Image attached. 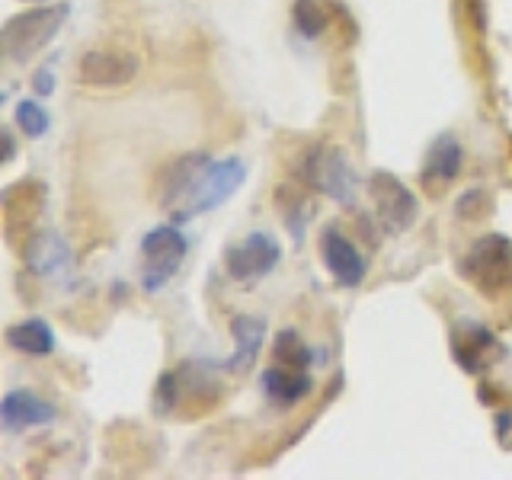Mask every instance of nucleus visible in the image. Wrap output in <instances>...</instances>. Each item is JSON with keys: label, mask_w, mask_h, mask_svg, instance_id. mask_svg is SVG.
Instances as JSON below:
<instances>
[{"label": "nucleus", "mask_w": 512, "mask_h": 480, "mask_svg": "<svg viewBox=\"0 0 512 480\" xmlns=\"http://www.w3.org/2000/svg\"><path fill=\"white\" fill-rule=\"evenodd\" d=\"M26 269L39 279H61L71 269V247L58 231H39L26 240L23 250Z\"/></svg>", "instance_id": "obj_11"}, {"label": "nucleus", "mask_w": 512, "mask_h": 480, "mask_svg": "<svg viewBox=\"0 0 512 480\" xmlns=\"http://www.w3.org/2000/svg\"><path fill=\"white\" fill-rule=\"evenodd\" d=\"M461 164H464L461 144L452 135H439L436 144H432L429 154H426L423 183L426 186H448V183H455L458 173H461ZM432 192H436V189H432Z\"/></svg>", "instance_id": "obj_16"}, {"label": "nucleus", "mask_w": 512, "mask_h": 480, "mask_svg": "<svg viewBox=\"0 0 512 480\" xmlns=\"http://www.w3.org/2000/svg\"><path fill=\"white\" fill-rule=\"evenodd\" d=\"M32 87H36L39 96H52L55 93V74H52V68L36 71V77H32Z\"/></svg>", "instance_id": "obj_22"}, {"label": "nucleus", "mask_w": 512, "mask_h": 480, "mask_svg": "<svg viewBox=\"0 0 512 480\" xmlns=\"http://www.w3.org/2000/svg\"><path fill=\"white\" fill-rule=\"evenodd\" d=\"M455 362L464 368V372H480L484 365H490V359L500 352V340L480 324H461L455 330Z\"/></svg>", "instance_id": "obj_14"}, {"label": "nucleus", "mask_w": 512, "mask_h": 480, "mask_svg": "<svg viewBox=\"0 0 512 480\" xmlns=\"http://www.w3.org/2000/svg\"><path fill=\"white\" fill-rule=\"evenodd\" d=\"M16 125H20V132L26 138H42L48 132V125H52V119H48V112L36 100H23L16 106Z\"/></svg>", "instance_id": "obj_20"}, {"label": "nucleus", "mask_w": 512, "mask_h": 480, "mask_svg": "<svg viewBox=\"0 0 512 480\" xmlns=\"http://www.w3.org/2000/svg\"><path fill=\"white\" fill-rule=\"evenodd\" d=\"M247 183V164L240 157H224V160H208L202 180L192 192V215H208L221 208L228 199L237 196V189Z\"/></svg>", "instance_id": "obj_7"}, {"label": "nucleus", "mask_w": 512, "mask_h": 480, "mask_svg": "<svg viewBox=\"0 0 512 480\" xmlns=\"http://www.w3.org/2000/svg\"><path fill=\"white\" fill-rule=\"evenodd\" d=\"M301 176L304 183H311L314 189L327 192L333 202L340 205H352L356 202V170H352L349 157L340 148H327V144H317L308 154H304L301 164Z\"/></svg>", "instance_id": "obj_4"}, {"label": "nucleus", "mask_w": 512, "mask_h": 480, "mask_svg": "<svg viewBox=\"0 0 512 480\" xmlns=\"http://www.w3.org/2000/svg\"><path fill=\"white\" fill-rule=\"evenodd\" d=\"M208 167V157L205 154H186L180 160H173V164L160 173V189H157V199L160 205L167 208L173 215V221H186L192 218L189 205H192V192H196L202 173Z\"/></svg>", "instance_id": "obj_8"}, {"label": "nucleus", "mask_w": 512, "mask_h": 480, "mask_svg": "<svg viewBox=\"0 0 512 480\" xmlns=\"http://www.w3.org/2000/svg\"><path fill=\"white\" fill-rule=\"evenodd\" d=\"M320 260H324L327 272L343 288H359L368 276L365 256L336 228H324V234H320Z\"/></svg>", "instance_id": "obj_10"}, {"label": "nucleus", "mask_w": 512, "mask_h": 480, "mask_svg": "<svg viewBox=\"0 0 512 480\" xmlns=\"http://www.w3.org/2000/svg\"><path fill=\"white\" fill-rule=\"evenodd\" d=\"M7 346L23 356H48L55 349V330L42 317H26L20 324L7 327Z\"/></svg>", "instance_id": "obj_17"}, {"label": "nucleus", "mask_w": 512, "mask_h": 480, "mask_svg": "<svg viewBox=\"0 0 512 480\" xmlns=\"http://www.w3.org/2000/svg\"><path fill=\"white\" fill-rule=\"evenodd\" d=\"M282 260V247L279 240L266 234V231H253L247 234L240 244H231L224 250V272L234 282H256L266 279L272 269Z\"/></svg>", "instance_id": "obj_6"}, {"label": "nucleus", "mask_w": 512, "mask_h": 480, "mask_svg": "<svg viewBox=\"0 0 512 480\" xmlns=\"http://www.w3.org/2000/svg\"><path fill=\"white\" fill-rule=\"evenodd\" d=\"M189 253L186 234L176 224H157L141 240V288L144 292H160L176 272H180L183 260Z\"/></svg>", "instance_id": "obj_3"}, {"label": "nucleus", "mask_w": 512, "mask_h": 480, "mask_svg": "<svg viewBox=\"0 0 512 480\" xmlns=\"http://www.w3.org/2000/svg\"><path fill=\"white\" fill-rule=\"evenodd\" d=\"M138 74V58L112 48H93L77 61V80L84 87H125Z\"/></svg>", "instance_id": "obj_9"}, {"label": "nucleus", "mask_w": 512, "mask_h": 480, "mask_svg": "<svg viewBox=\"0 0 512 480\" xmlns=\"http://www.w3.org/2000/svg\"><path fill=\"white\" fill-rule=\"evenodd\" d=\"M272 365L308 372V365H311V349H308V343H304L295 330H282L276 336V346H272Z\"/></svg>", "instance_id": "obj_18"}, {"label": "nucleus", "mask_w": 512, "mask_h": 480, "mask_svg": "<svg viewBox=\"0 0 512 480\" xmlns=\"http://www.w3.org/2000/svg\"><path fill=\"white\" fill-rule=\"evenodd\" d=\"M487 196H484V192H480V189H471L468 192V196H464L461 202H458V215H464V218H480V215H484V208H480L477 202H484Z\"/></svg>", "instance_id": "obj_21"}, {"label": "nucleus", "mask_w": 512, "mask_h": 480, "mask_svg": "<svg viewBox=\"0 0 512 480\" xmlns=\"http://www.w3.org/2000/svg\"><path fill=\"white\" fill-rule=\"evenodd\" d=\"M330 26V13L317 0H298L295 4V29L304 39H320Z\"/></svg>", "instance_id": "obj_19"}, {"label": "nucleus", "mask_w": 512, "mask_h": 480, "mask_svg": "<svg viewBox=\"0 0 512 480\" xmlns=\"http://www.w3.org/2000/svg\"><path fill=\"white\" fill-rule=\"evenodd\" d=\"M55 416L58 410L32 391H10L0 400V423H4L7 432H26L36 426H48V423H55Z\"/></svg>", "instance_id": "obj_12"}, {"label": "nucleus", "mask_w": 512, "mask_h": 480, "mask_svg": "<svg viewBox=\"0 0 512 480\" xmlns=\"http://www.w3.org/2000/svg\"><path fill=\"white\" fill-rule=\"evenodd\" d=\"M68 4H48L36 10H23L4 23V52L10 61H29L58 36V29L68 20Z\"/></svg>", "instance_id": "obj_2"}, {"label": "nucleus", "mask_w": 512, "mask_h": 480, "mask_svg": "<svg viewBox=\"0 0 512 480\" xmlns=\"http://www.w3.org/2000/svg\"><path fill=\"white\" fill-rule=\"evenodd\" d=\"M368 192H372L375 202V215L378 221L388 228L391 234H404L410 231L416 218H420V199L397 180L388 170H375L368 176Z\"/></svg>", "instance_id": "obj_5"}, {"label": "nucleus", "mask_w": 512, "mask_h": 480, "mask_svg": "<svg viewBox=\"0 0 512 480\" xmlns=\"http://www.w3.org/2000/svg\"><path fill=\"white\" fill-rule=\"evenodd\" d=\"M263 391L276 407L288 410L301 404L304 397L311 394V375L308 372H298V368H282V365H272L263 372Z\"/></svg>", "instance_id": "obj_15"}, {"label": "nucleus", "mask_w": 512, "mask_h": 480, "mask_svg": "<svg viewBox=\"0 0 512 480\" xmlns=\"http://www.w3.org/2000/svg\"><path fill=\"white\" fill-rule=\"evenodd\" d=\"M458 272L480 295L500 298L512 292V240L506 234H487L461 256Z\"/></svg>", "instance_id": "obj_1"}, {"label": "nucleus", "mask_w": 512, "mask_h": 480, "mask_svg": "<svg viewBox=\"0 0 512 480\" xmlns=\"http://www.w3.org/2000/svg\"><path fill=\"white\" fill-rule=\"evenodd\" d=\"M266 317H256V314H240L231 320V336L237 340L234 346V356L224 362V368L228 372H237L244 375L250 372V368L256 365V359H260L263 352V343H266Z\"/></svg>", "instance_id": "obj_13"}]
</instances>
